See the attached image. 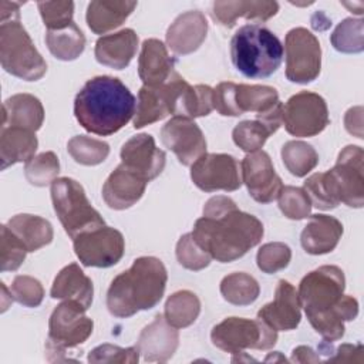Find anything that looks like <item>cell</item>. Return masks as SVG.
Returning <instances> with one entry per match:
<instances>
[{
    "label": "cell",
    "instance_id": "25",
    "mask_svg": "<svg viewBox=\"0 0 364 364\" xmlns=\"http://www.w3.org/2000/svg\"><path fill=\"white\" fill-rule=\"evenodd\" d=\"M138 48V36L132 28H124L114 34L102 36L95 43V60L114 70L129 65Z\"/></svg>",
    "mask_w": 364,
    "mask_h": 364
},
{
    "label": "cell",
    "instance_id": "24",
    "mask_svg": "<svg viewBox=\"0 0 364 364\" xmlns=\"http://www.w3.org/2000/svg\"><path fill=\"white\" fill-rule=\"evenodd\" d=\"M343 236V225L338 219L324 213L311 215L301 230L300 243L310 255H326L336 249Z\"/></svg>",
    "mask_w": 364,
    "mask_h": 364
},
{
    "label": "cell",
    "instance_id": "2",
    "mask_svg": "<svg viewBox=\"0 0 364 364\" xmlns=\"http://www.w3.org/2000/svg\"><path fill=\"white\" fill-rule=\"evenodd\" d=\"M346 277L334 264L320 266L307 273L299 284V299L307 320L327 343L344 336V323L358 314V301L344 294Z\"/></svg>",
    "mask_w": 364,
    "mask_h": 364
},
{
    "label": "cell",
    "instance_id": "48",
    "mask_svg": "<svg viewBox=\"0 0 364 364\" xmlns=\"http://www.w3.org/2000/svg\"><path fill=\"white\" fill-rule=\"evenodd\" d=\"M303 189L306 191L311 205L316 206L317 209L330 210L338 206V202L334 199V196L330 192L324 172H317L309 176L304 181Z\"/></svg>",
    "mask_w": 364,
    "mask_h": 364
},
{
    "label": "cell",
    "instance_id": "53",
    "mask_svg": "<svg viewBox=\"0 0 364 364\" xmlns=\"http://www.w3.org/2000/svg\"><path fill=\"white\" fill-rule=\"evenodd\" d=\"M276 360L286 361V358H284V357H282V355L279 354V351H276V353H273V354H269V355L264 358V361H276Z\"/></svg>",
    "mask_w": 364,
    "mask_h": 364
},
{
    "label": "cell",
    "instance_id": "41",
    "mask_svg": "<svg viewBox=\"0 0 364 364\" xmlns=\"http://www.w3.org/2000/svg\"><path fill=\"white\" fill-rule=\"evenodd\" d=\"M277 200L282 213L289 219L301 220L310 215L311 202L303 188L283 186Z\"/></svg>",
    "mask_w": 364,
    "mask_h": 364
},
{
    "label": "cell",
    "instance_id": "34",
    "mask_svg": "<svg viewBox=\"0 0 364 364\" xmlns=\"http://www.w3.org/2000/svg\"><path fill=\"white\" fill-rule=\"evenodd\" d=\"M200 313L198 296L189 290H179L171 294L165 303V318L175 328H183L196 321Z\"/></svg>",
    "mask_w": 364,
    "mask_h": 364
},
{
    "label": "cell",
    "instance_id": "50",
    "mask_svg": "<svg viewBox=\"0 0 364 364\" xmlns=\"http://www.w3.org/2000/svg\"><path fill=\"white\" fill-rule=\"evenodd\" d=\"M361 363L363 361V346L361 344H341L337 348L334 357L328 358V363Z\"/></svg>",
    "mask_w": 364,
    "mask_h": 364
},
{
    "label": "cell",
    "instance_id": "15",
    "mask_svg": "<svg viewBox=\"0 0 364 364\" xmlns=\"http://www.w3.org/2000/svg\"><path fill=\"white\" fill-rule=\"evenodd\" d=\"M191 179L205 192H232L242 186L239 164L228 154H203L192 164Z\"/></svg>",
    "mask_w": 364,
    "mask_h": 364
},
{
    "label": "cell",
    "instance_id": "20",
    "mask_svg": "<svg viewBox=\"0 0 364 364\" xmlns=\"http://www.w3.org/2000/svg\"><path fill=\"white\" fill-rule=\"evenodd\" d=\"M178 346L179 333L162 314L155 316L154 321L142 328L136 341L139 354L149 363H166L172 358Z\"/></svg>",
    "mask_w": 364,
    "mask_h": 364
},
{
    "label": "cell",
    "instance_id": "33",
    "mask_svg": "<svg viewBox=\"0 0 364 364\" xmlns=\"http://www.w3.org/2000/svg\"><path fill=\"white\" fill-rule=\"evenodd\" d=\"M46 44L50 53L61 61L78 58L85 48V37L75 23L61 30H47Z\"/></svg>",
    "mask_w": 364,
    "mask_h": 364
},
{
    "label": "cell",
    "instance_id": "18",
    "mask_svg": "<svg viewBox=\"0 0 364 364\" xmlns=\"http://www.w3.org/2000/svg\"><path fill=\"white\" fill-rule=\"evenodd\" d=\"M121 164L149 182L164 171L166 155L155 145L152 135L138 134L122 145Z\"/></svg>",
    "mask_w": 364,
    "mask_h": 364
},
{
    "label": "cell",
    "instance_id": "39",
    "mask_svg": "<svg viewBox=\"0 0 364 364\" xmlns=\"http://www.w3.org/2000/svg\"><path fill=\"white\" fill-rule=\"evenodd\" d=\"M60 172V162L53 151L41 152L30 159L24 166L26 179L34 186H46L57 179Z\"/></svg>",
    "mask_w": 364,
    "mask_h": 364
},
{
    "label": "cell",
    "instance_id": "1",
    "mask_svg": "<svg viewBox=\"0 0 364 364\" xmlns=\"http://www.w3.org/2000/svg\"><path fill=\"white\" fill-rule=\"evenodd\" d=\"M263 232L256 216L242 212L230 198L218 195L205 203L203 216L195 222L191 235L212 259L229 263L259 245Z\"/></svg>",
    "mask_w": 364,
    "mask_h": 364
},
{
    "label": "cell",
    "instance_id": "22",
    "mask_svg": "<svg viewBox=\"0 0 364 364\" xmlns=\"http://www.w3.org/2000/svg\"><path fill=\"white\" fill-rule=\"evenodd\" d=\"M208 33V21L203 13L192 10L179 14L166 31L168 47L179 55L196 51L205 41Z\"/></svg>",
    "mask_w": 364,
    "mask_h": 364
},
{
    "label": "cell",
    "instance_id": "43",
    "mask_svg": "<svg viewBox=\"0 0 364 364\" xmlns=\"http://www.w3.org/2000/svg\"><path fill=\"white\" fill-rule=\"evenodd\" d=\"M291 259V250L286 243L270 242L263 245L256 256L257 267L267 274L277 273L289 266Z\"/></svg>",
    "mask_w": 364,
    "mask_h": 364
},
{
    "label": "cell",
    "instance_id": "35",
    "mask_svg": "<svg viewBox=\"0 0 364 364\" xmlns=\"http://www.w3.org/2000/svg\"><path fill=\"white\" fill-rule=\"evenodd\" d=\"M260 287L256 279L247 273L236 272L225 276L220 282V294L235 306H249L259 297Z\"/></svg>",
    "mask_w": 364,
    "mask_h": 364
},
{
    "label": "cell",
    "instance_id": "4",
    "mask_svg": "<svg viewBox=\"0 0 364 364\" xmlns=\"http://www.w3.org/2000/svg\"><path fill=\"white\" fill-rule=\"evenodd\" d=\"M168 273L164 263L154 256H142L111 282L107 293L108 311L119 318L155 307L166 287Z\"/></svg>",
    "mask_w": 364,
    "mask_h": 364
},
{
    "label": "cell",
    "instance_id": "30",
    "mask_svg": "<svg viewBox=\"0 0 364 364\" xmlns=\"http://www.w3.org/2000/svg\"><path fill=\"white\" fill-rule=\"evenodd\" d=\"M136 7V1L95 0L87 7V24L95 34H105L119 27Z\"/></svg>",
    "mask_w": 364,
    "mask_h": 364
},
{
    "label": "cell",
    "instance_id": "46",
    "mask_svg": "<svg viewBox=\"0 0 364 364\" xmlns=\"http://www.w3.org/2000/svg\"><path fill=\"white\" fill-rule=\"evenodd\" d=\"M37 7L47 30H61L74 23L73 1H40Z\"/></svg>",
    "mask_w": 364,
    "mask_h": 364
},
{
    "label": "cell",
    "instance_id": "47",
    "mask_svg": "<svg viewBox=\"0 0 364 364\" xmlns=\"http://www.w3.org/2000/svg\"><path fill=\"white\" fill-rule=\"evenodd\" d=\"M10 291L13 299L26 307H37L44 299L43 284L37 279L26 274L14 277Z\"/></svg>",
    "mask_w": 364,
    "mask_h": 364
},
{
    "label": "cell",
    "instance_id": "52",
    "mask_svg": "<svg viewBox=\"0 0 364 364\" xmlns=\"http://www.w3.org/2000/svg\"><path fill=\"white\" fill-rule=\"evenodd\" d=\"M293 363H318L320 357L307 346H299L291 351Z\"/></svg>",
    "mask_w": 364,
    "mask_h": 364
},
{
    "label": "cell",
    "instance_id": "17",
    "mask_svg": "<svg viewBox=\"0 0 364 364\" xmlns=\"http://www.w3.org/2000/svg\"><path fill=\"white\" fill-rule=\"evenodd\" d=\"M162 144L172 151L182 165H192L206 154V139L198 124L185 117L171 118L161 129Z\"/></svg>",
    "mask_w": 364,
    "mask_h": 364
},
{
    "label": "cell",
    "instance_id": "27",
    "mask_svg": "<svg viewBox=\"0 0 364 364\" xmlns=\"http://www.w3.org/2000/svg\"><path fill=\"white\" fill-rule=\"evenodd\" d=\"M50 296L53 299L77 301L85 310H88L92 303L94 286L91 279L84 274L77 263H70L57 273L50 290Z\"/></svg>",
    "mask_w": 364,
    "mask_h": 364
},
{
    "label": "cell",
    "instance_id": "10",
    "mask_svg": "<svg viewBox=\"0 0 364 364\" xmlns=\"http://www.w3.org/2000/svg\"><path fill=\"white\" fill-rule=\"evenodd\" d=\"M189 84L176 71L172 77L156 87H141L134 115V128H142L168 115L181 117L183 95Z\"/></svg>",
    "mask_w": 364,
    "mask_h": 364
},
{
    "label": "cell",
    "instance_id": "21",
    "mask_svg": "<svg viewBox=\"0 0 364 364\" xmlns=\"http://www.w3.org/2000/svg\"><path fill=\"white\" fill-rule=\"evenodd\" d=\"M146 183L148 181L141 175L119 164L107 178L102 186V198L111 209L124 210L142 198Z\"/></svg>",
    "mask_w": 364,
    "mask_h": 364
},
{
    "label": "cell",
    "instance_id": "44",
    "mask_svg": "<svg viewBox=\"0 0 364 364\" xmlns=\"http://www.w3.org/2000/svg\"><path fill=\"white\" fill-rule=\"evenodd\" d=\"M176 259L181 266L188 270H202L209 266L212 257L206 253L192 237L191 233H186L179 237L176 243Z\"/></svg>",
    "mask_w": 364,
    "mask_h": 364
},
{
    "label": "cell",
    "instance_id": "11",
    "mask_svg": "<svg viewBox=\"0 0 364 364\" xmlns=\"http://www.w3.org/2000/svg\"><path fill=\"white\" fill-rule=\"evenodd\" d=\"M364 151L357 145H347L336 165L324 172L331 195L350 208L364 205Z\"/></svg>",
    "mask_w": 364,
    "mask_h": 364
},
{
    "label": "cell",
    "instance_id": "42",
    "mask_svg": "<svg viewBox=\"0 0 364 364\" xmlns=\"http://www.w3.org/2000/svg\"><path fill=\"white\" fill-rule=\"evenodd\" d=\"M0 237V270L13 272L17 270L27 255L26 246L21 240L9 229L7 225H1Z\"/></svg>",
    "mask_w": 364,
    "mask_h": 364
},
{
    "label": "cell",
    "instance_id": "45",
    "mask_svg": "<svg viewBox=\"0 0 364 364\" xmlns=\"http://www.w3.org/2000/svg\"><path fill=\"white\" fill-rule=\"evenodd\" d=\"M213 109V88L209 85L198 84V85H189L185 102H183V115L185 118H198V117H206Z\"/></svg>",
    "mask_w": 364,
    "mask_h": 364
},
{
    "label": "cell",
    "instance_id": "26",
    "mask_svg": "<svg viewBox=\"0 0 364 364\" xmlns=\"http://www.w3.org/2000/svg\"><path fill=\"white\" fill-rule=\"evenodd\" d=\"M279 11L277 1H215L212 6V18L226 28H232L239 17L250 21H266Z\"/></svg>",
    "mask_w": 364,
    "mask_h": 364
},
{
    "label": "cell",
    "instance_id": "40",
    "mask_svg": "<svg viewBox=\"0 0 364 364\" xmlns=\"http://www.w3.org/2000/svg\"><path fill=\"white\" fill-rule=\"evenodd\" d=\"M272 132L259 119H246L239 122L232 132L233 142L245 152H256L264 145Z\"/></svg>",
    "mask_w": 364,
    "mask_h": 364
},
{
    "label": "cell",
    "instance_id": "51",
    "mask_svg": "<svg viewBox=\"0 0 364 364\" xmlns=\"http://www.w3.org/2000/svg\"><path fill=\"white\" fill-rule=\"evenodd\" d=\"M346 129L355 135L357 138H363V107H353L344 115Z\"/></svg>",
    "mask_w": 364,
    "mask_h": 364
},
{
    "label": "cell",
    "instance_id": "32",
    "mask_svg": "<svg viewBox=\"0 0 364 364\" xmlns=\"http://www.w3.org/2000/svg\"><path fill=\"white\" fill-rule=\"evenodd\" d=\"M279 102V94L276 88L269 85H235V107L237 117L245 112L263 114L273 108Z\"/></svg>",
    "mask_w": 364,
    "mask_h": 364
},
{
    "label": "cell",
    "instance_id": "3",
    "mask_svg": "<svg viewBox=\"0 0 364 364\" xmlns=\"http://www.w3.org/2000/svg\"><path fill=\"white\" fill-rule=\"evenodd\" d=\"M135 97L119 78L98 75L78 91L74 115L85 131L107 136L129 122L135 115Z\"/></svg>",
    "mask_w": 364,
    "mask_h": 364
},
{
    "label": "cell",
    "instance_id": "7",
    "mask_svg": "<svg viewBox=\"0 0 364 364\" xmlns=\"http://www.w3.org/2000/svg\"><path fill=\"white\" fill-rule=\"evenodd\" d=\"M50 192L54 212L71 239L105 225L98 210L91 206L84 188L75 179L57 178L51 183Z\"/></svg>",
    "mask_w": 364,
    "mask_h": 364
},
{
    "label": "cell",
    "instance_id": "8",
    "mask_svg": "<svg viewBox=\"0 0 364 364\" xmlns=\"http://www.w3.org/2000/svg\"><path fill=\"white\" fill-rule=\"evenodd\" d=\"M85 309L73 300H64L51 313L48 321V337L46 341L47 361H67V350L88 340L94 323L85 316ZM70 361V360H68Z\"/></svg>",
    "mask_w": 364,
    "mask_h": 364
},
{
    "label": "cell",
    "instance_id": "36",
    "mask_svg": "<svg viewBox=\"0 0 364 364\" xmlns=\"http://www.w3.org/2000/svg\"><path fill=\"white\" fill-rule=\"evenodd\" d=\"M282 159L291 175L303 178L317 166L318 154L307 142L289 141L282 148Z\"/></svg>",
    "mask_w": 364,
    "mask_h": 364
},
{
    "label": "cell",
    "instance_id": "31",
    "mask_svg": "<svg viewBox=\"0 0 364 364\" xmlns=\"http://www.w3.org/2000/svg\"><path fill=\"white\" fill-rule=\"evenodd\" d=\"M7 226L21 240L27 252H36L50 245L54 236L51 223L37 215L18 213L9 220Z\"/></svg>",
    "mask_w": 364,
    "mask_h": 364
},
{
    "label": "cell",
    "instance_id": "13",
    "mask_svg": "<svg viewBox=\"0 0 364 364\" xmlns=\"http://www.w3.org/2000/svg\"><path fill=\"white\" fill-rule=\"evenodd\" d=\"M282 122L286 131L299 138L314 136L328 125V109L324 98L316 92L300 91L283 105Z\"/></svg>",
    "mask_w": 364,
    "mask_h": 364
},
{
    "label": "cell",
    "instance_id": "6",
    "mask_svg": "<svg viewBox=\"0 0 364 364\" xmlns=\"http://www.w3.org/2000/svg\"><path fill=\"white\" fill-rule=\"evenodd\" d=\"M230 58L245 77L266 78L280 67L283 46L269 28L256 23L245 24L230 40Z\"/></svg>",
    "mask_w": 364,
    "mask_h": 364
},
{
    "label": "cell",
    "instance_id": "14",
    "mask_svg": "<svg viewBox=\"0 0 364 364\" xmlns=\"http://www.w3.org/2000/svg\"><path fill=\"white\" fill-rule=\"evenodd\" d=\"M73 246L78 260L87 267H111L125 250L122 233L105 225L75 236Z\"/></svg>",
    "mask_w": 364,
    "mask_h": 364
},
{
    "label": "cell",
    "instance_id": "29",
    "mask_svg": "<svg viewBox=\"0 0 364 364\" xmlns=\"http://www.w3.org/2000/svg\"><path fill=\"white\" fill-rule=\"evenodd\" d=\"M38 141L36 132L18 127H1L0 161L4 171L17 162H28L34 158Z\"/></svg>",
    "mask_w": 364,
    "mask_h": 364
},
{
    "label": "cell",
    "instance_id": "9",
    "mask_svg": "<svg viewBox=\"0 0 364 364\" xmlns=\"http://www.w3.org/2000/svg\"><path fill=\"white\" fill-rule=\"evenodd\" d=\"M215 347L230 354H240L247 348L269 350L277 341V331L256 317H228L210 331Z\"/></svg>",
    "mask_w": 364,
    "mask_h": 364
},
{
    "label": "cell",
    "instance_id": "19",
    "mask_svg": "<svg viewBox=\"0 0 364 364\" xmlns=\"http://www.w3.org/2000/svg\"><path fill=\"white\" fill-rule=\"evenodd\" d=\"M257 317L276 331L294 330L301 320V304L294 286L287 280H279L273 301L264 304Z\"/></svg>",
    "mask_w": 364,
    "mask_h": 364
},
{
    "label": "cell",
    "instance_id": "16",
    "mask_svg": "<svg viewBox=\"0 0 364 364\" xmlns=\"http://www.w3.org/2000/svg\"><path fill=\"white\" fill-rule=\"evenodd\" d=\"M240 173L242 182L256 202L270 203L277 199L283 183L267 152L256 151L247 154L240 162Z\"/></svg>",
    "mask_w": 364,
    "mask_h": 364
},
{
    "label": "cell",
    "instance_id": "28",
    "mask_svg": "<svg viewBox=\"0 0 364 364\" xmlns=\"http://www.w3.org/2000/svg\"><path fill=\"white\" fill-rule=\"evenodd\" d=\"M43 121V104L31 94H16L3 102L1 127H18L36 132L41 128Z\"/></svg>",
    "mask_w": 364,
    "mask_h": 364
},
{
    "label": "cell",
    "instance_id": "49",
    "mask_svg": "<svg viewBox=\"0 0 364 364\" xmlns=\"http://www.w3.org/2000/svg\"><path fill=\"white\" fill-rule=\"evenodd\" d=\"M139 360V351L136 346L121 348L112 344H101L91 350L88 354V363L105 364V363H121V364H135Z\"/></svg>",
    "mask_w": 364,
    "mask_h": 364
},
{
    "label": "cell",
    "instance_id": "38",
    "mask_svg": "<svg viewBox=\"0 0 364 364\" xmlns=\"http://www.w3.org/2000/svg\"><path fill=\"white\" fill-rule=\"evenodd\" d=\"M364 21L363 18H344L333 31L330 41L333 47L346 54H355L364 50Z\"/></svg>",
    "mask_w": 364,
    "mask_h": 364
},
{
    "label": "cell",
    "instance_id": "5",
    "mask_svg": "<svg viewBox=\"0 0 364 364\" xmlns=\"http://www.w3.org/2000/svg\"><path fill=\"white\" fill-rule=\"evenodd\" d=\"M18 9L20 3H0V63L9 74L26 81H37L46 74L47 64L20 23Z\"/></svg>",
    "mask_w": 364,
    "mask_h": 364
},
{
    "label": "cell",
    "instance_id": "37",
    "mask_svg": "<svg viewBox=\"0 0 364 364\" xmlns=\"http://www.w3.org/2000/svg\"><path fill=\"white\" fill-rule=\"evenodd\" d=\"M71 158L81 165L94 166L104 162L109 154V145L104 141L87 136L75 135L67 144Z\"/></svg>",
    "mask_w": 364,
    "mask_h": 364
},
{
    "label": "cell",
    "instance_id": "12",
    "mask_svg": "<svg viewBox=\"0 0 364 364\" xmlns=\"http://www.w3.org/2000/svg\"><path fill=\"white\" fill-rule=\"evenodd\" d=\"M286 77L291 82L314 81L321 68V47L317 37L304 27L291 28L284 38Z\"/></svg>",
    "mask_w": 364,
    "mask_h": 364
},
{
    "label": "cell",
    "instance_id": "23",
    "mask_svg": "<svg viewBox=\"0 0 364 364\" xmlns=\"http://www.w3.org/2000/svg\"><path fill=\"white\" fill-rule=\"evenodd\" d=\"M173 73L175 60L168 54L166 46L158 38L145 40L138 58V75L144 85H161L166 82Z\"/></svg>",
    "mask_w": 364,
    "mask_h": 364
}]
</instances>
